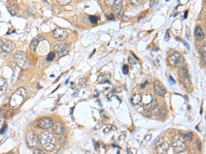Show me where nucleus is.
<instances>
[{
    "mask_svg": "<svg viewBox=\"0 0 206 154\" xmlns=\"http://www.w3.org/2000/svg\"><path fill=\"white\" fill-rule=\"evenodd\" d=\"M40 143L45 149L51 152L54 151L56 145V140L52 133L50 132H43L40 136Z\"/></svg>",
    "mask_w": 206,
    "mask_h": 154,
    "instance_id": "nucleus-1",
    "label": "nucleus"
},
{
    "mask_svg": "<svg viewBox=\"0 0 206 154\" xmlns=\"http://www.w3.org/2000/svg\"><path fill=\"white\" fill-rule=\"evenodd\" d=\"M28 95V91L24 87H20L12 95L10 104L12 107H17L22 104Z\"/></svg>",
    "mask_w": 206,
    "mask_h": 154,
    "instance_id": "nucleus-2",
    "label": "nucleus"
},
{
    "mask_svg": "<svg viewBox=\"0 0 206 154\" xmlns=\"http://www.w3.org/2000/svg\"><path fill=\"white\" fill-rule=\"evenodd\" d=\"M14 60L21 69H24V70H27L31 67L29 59L23 51H17V53H15L14 55Z\"/></svg>",
    "mask_w": 206,
    "mask_h": 154,
    "instance_id": "nucleus-3",
    "label": "nucleus"
},
{
    "mask_svg": "<svg viewBox=\"0 0 206 154\" xmlns=\"http://www.w3.org/2000/svg\"><path fill=\"white\" fill-rule=\"evenodd\" d=\"M172 147L174 153H179L185 150L186 145H185V141L183 137L181 136L177 135L172 138Z\"/></svg>",
    "mask_w": 206,
    "mask_h": 154,
    "instance_id": "nucleus-4",
    "label": "nucleus"
},
{
    "mask_svg": "<svg viewBox=\"0 0 206 154\" xmlns=\"http://www.w3.org/2000/svg\"><path fill=\"white\" fill-rule=\"evenodd\" d=\"M169 63L174 67H181L184 63V58L178 51H174L169 56Z\"/></svg>",
    "mask_w": 206,
    "mask_h": 154,
    "instance_id": "nucleus-5",
    "label": "nucleus"
},
{
    "mask_svg": "<svg viewBox=\"0 0 206 154\" xmlns=\"http://www.w3.org/2000/svg\"><path fill=\"white\" fill-rule=\"evenodd\" d=\"M27 145L30 148H34L38 145L40 143V139L37 133L34 131H30L26 134Z\"/></svg>",
    "mask_w": 206,
    "mask_h": 154,
    "instance_id": "nucleus-6",
    "label": "nucleus"
},
{
    "mask_svg": "<svg viewBox=\"0 0 206 154\" xmlns=\"http://www.w3.org/2000/svg\"><path fill=\"white\" fill-rule=\"evenodd\" d=\"M68 37V33L65 29L57 27L52 32V37L56 40H65Z\"/></svg>",
    "mask_w": 206,
    "mask_h": 154,
    "instance_id": "nucleus-7",
    "label": "nucleus"
},
{
    "mask_svg": "<svg viewBox=\"0 0 206 154\" xmlns=\"http://www.w3.org/2000/svg\"><path fill=\"white\" fill-rule=\"evenodd\" d=\"M179 75L180 78L181 79L183 85H184L186 88H189V87L191 86V81H190L188 69L185 67L181 68V69L179 71Z\"/></svg>",
    "mask_w": 206,
    "mask_h": 154,
    "instance_id": "nucleus-8",
    "label": "nucleus"
},
{
    "mask_svg": "<svg viewBox=\"0 0 206 154\" xmlns=\"http://www.w3.org/2000/svg\"><path fill=\"white\" fill-rule=\"evenodd\" d=\"M15 44L10 40L5 38H0V47L6 53H10L14 50Z\"/></svg>",
    "mask_w": 206,
    "mask_h": 154,
    "instance_id": "nucleus-9",
    "label": "nucleus"
},
{
    "mask_svg": "<svg viewBox=\"0 0 206 154\" xmlns=\"http://www.w3.org/2000/svg\"><path fill=\"white\" fill-rule=\"evenodd\" d=\"M54 50L60 56H64L68 54L69 51V46L65 43H61L54 47Z\"/></svg>",
    "mask_w": 206,
    "mask_h": 154,
    "instance_id": "nucleus-10",
    "label": "nucleus"
},
{
    "mask_svg": "<svg viewBox=\"0 0 206 154\" xmlns=\"http://www.w3.org/2000/svg\"><path fill=\"white\" fill-rule=\"evenodd\" d=\"M154 91L159 97H164L166 93V87L159 81H155L153 84Z\"/></svg>",
    "mask_w": 206,
    "mask_h": 154,
    "instance_id": "nucleus-11",
    "label": "nucleus"
},
{
    "mask_svg": "<svg viewBox=\"0 0 206 154\" xmlns=\"http://www.w3.org/2000/svg\"><path fill=\"white\" fill-rule=\"evenodd\" d=\"M53 119L51 118L45 117L41 119L39 121H38L37 127L40 129L43 130H47L49 128L51 127L53 125Z\"/></svg>",
    "mask_w": 206,
    "mask_h": 154,
    "instance_id": "nucleus-12",
    "label": "nucleus"
},
{
    "mask_svg": "<svg viewBox=\"0 0 206 154\" xmlns=\"http://www.w3.org/2000/svg\"><path fill=\"white\" fill-rule=\"evenodd\" d=\"M170 148V145L166 142H163L157 146L156 147V151L158 153L160 154H164V153H167L169 150Z\"/></svg>",
    "mask_w": 206,
    "mask_h": 154,
    "instance_id": "nucleus-13",
    "label": "nucleus"
},
{
    "mask_svg": "<svg viewBox=\"0 0 206 154\" xmlns=\"http://www.w3.org/2000/svg\"><path fill=\"white\" fill-rule=\"evenodd\" d=\"M51 130H52L54 133H55L56 134L58 135L63 134L64 132V127L63 126V125L59 122L53 123L52 126H51Z\"/></svg>",
    "mask_w": 206,
    "mask_h": 154,
    "instance_id": "nucleus-14",
    "label": "nucleus"
},
{
    "mask_svg": "<svg viewBox=\"0 0 206 154\" xmlns=\"http://www.w3.org/2000/svg\"><path fill=\"white\" fill-rule=\"evenodd\" d=\"M198 51L201 56V61L203 65H205V43L198 46Z\"/></svg>",
    "mask_w": 206,
    "mask_h": 154,
    "instance_id": "nucleus-15",
    "label": "nucleus"
},
{
    "mask_svg": "<svg viewBox=\"0 0 206 154\" xmlns=\"http://www.w3.org/2000/svg\"><path fill=\"white\" fill-rule=\"evenodd\" d=\"M194 37L196 38V39L199 41H201L205 38V34L203 32V30L200 27L197 26L196 27L194 30Z\"/></svg>",
    "mask_w": 206,
    "mask_h": 154,
    "instance_id": "nucleus-16",
    "label": "nucleus"
},
{
    "mask_svg": "<svg viewBox=\"0 0 206 154\" xmlns=\"http://www.w3.org/2000/svg\"><path fill=\"white\" fill-rule=\"evenodd\" d=\"M7 9L10 14L15 16L17 13L18 11H19V6L16 4L10 3L7 5Z\"/></svg>",
    "mask_w": 206,
    "mask_h": 154,
    "instance_id": "nucleus-17",
    "label": "nucleus"
},
{
    "mask_svg": "<svg viewBox=\"0 0 206 154\" xmlns=\"http://www.w3.org/2000/svg\"><path fill=\"white\" fill-rule=\"evenodd\" d=\"M111 77V74L107 73H103L102 74H100V75L98 76V82L100 84H102V83H107L110 84V82L109 81V78Z\"/></svg>",
    "mask_w": 206,
    "mask_h": 154,
    "instance_id": "nucleus-18",
    "label": "nucleus"
},
{
    "mask_svg": "<svg viewBox=\"0 0 206 154\" xmlns=\"http://www.w3.org/2000/svg\"><path fill=\"white\" fill-rule=\"evenodd\" d=\"M105 3L108 7L113 8L122 4V0H105Z\"/></svg>",
    "mask_w": 206,
    "mask_h": 154,
    "instance_id": "nucleus-19",
    "label": "nucleus"
},
{
    "mask_svg": "<svg viewBox=\"0 0 206 154\" xmlns=\"http://www.w3.org/2000/svg\"><path fill=\"white\" fill-rule=\"evenodd\" d=\"M142 101V96L140 94H134L131 97V103L134 106H138Z\"/></svg>",
    "mask_w": 206,
    "mask_h": 154,
    "instance_id": "nucleus-20",
    "label": "nucleus"
},
{
    "mask_svg": "<svg viewBox=\"0 0 206 154\" xmlns=\"http://www.w3.org/2000/svg\"><path fill=\"white\" fill-rule=\"evenodd\" d=\"M8 84L6 79L3 78H0V96L3 95L6 91Z\"/></svg>",
    "mask_w": 206,
    "mask_h": 154,
    "instance_id": "nucleus-21",
    "label": "nucleus"
},
{
    "mask_svg": "<svg viewBox=\"0 0 206 154\" xmlns=\"http://www.w3.org/2000/svg\"><path fill=\"white\" fill-rule=\"evenodd\" d=\"M40 41L38 40L37 38H35V39H33L32 40V42L30 43V48L31 51H35L36 49H37V47L38 46V43H39Z\"/></svg>",
    "mask_w": 206,
    "mask_h": 154,
    "instance_id": "nucleus-22",
    "label": "nucleus"
},
{
    "mask_svg": "<svg viewBox=\"0 0 206 154\" xmlns=\"http://www.w3.org/2000/svg\"><path fill=\"white\" fill-rule=\"evenodd\" d=\"M181 136L183 138L186 140L191 141L193 139V133L192 132H185V133H182Z\"/></svg>",
    "mask_w": 206,
    "mask_h": 154,
    "instance_id": "nucleus-23",
    "label": "nucleus"
},
{
    "mask_svg": "<svg viewBox=\"0 0 206 154\" xmlns=\"http://www.w3.org/2000/svg\"><path fill=\"white\" fill-rule=\"evenodd\" d=\"M55 58H56V53L52 51V52H50L48 55L47 58H46V61H47V62H52Z\"/></svg>",
    "mask_w": 206,
    "mask_h": 154,
    "instance_id": "nucleus-24",
    "label": "nucleus"
},
{
    "mask_svg": "<svg viewBox=\"0 0 206 154\" xmlns=\"http://www.w3.org/2000/svg\"><path fill=\"white\" fill-rule=\"evenodd\" d=\"M89 21L92 24H96L98 22V21L100 20V17L97 16H89Z\"/></svg>",
    "mask_w": 206,
    "mask_h": 154,
    "instance_id": "nucleus-25",
    "label": "nucleus"
},
{
    "mask_svg": "<svg viewBox=\"0 0 206 154\" xmlns=\"http://www.w3.org/2000/svg\"><path fill=\"white\" fill-rule=\"evenodd\" d=\"M78 85L80 87H81V88H84V87H85L87 85V79L85 78L80 79L79 82H78Z\"/></svg>",
    "mask_w": 206,
    "mask_h": 154,
    "instance_id": "nucleus-26",
    "label": "nucleus"
},
{
    "mask_svg": "<svg viewBox=\"0 0 206 154\" xmlns=\"http://www.w3.org/2000/svg\"><path fill=\"white\" fill-rule=\"evenodd\" d=\"M122 73L124 75H127L128 73V66L127 65L122 66Z\"/></svg>",
    "mask_w": 206,
    "mask_h": 154,
    "instance_id": "nucleus-27",
    "label": "nucleus"
},
{
    "mask_svg": "<svg viewBox=\"0 0 206 154\" xmlns=\"http://www.w3.org/2000/svg\"><path fill=\"white\" fill-rule=\"evenodd\" d=\"M71 0H57V2L60 5H66L70 2Z\"/></svg>",
    "mask_w": 206,
    "mask_h": 154,
    "instance_id": "nucleus-28",
    "label": "nucleus"
},
{
    "mask_svg": "<svg viewBox=\"0 0 206 154\" xmlns=\"http://www.w3.org/2000/svg\"><path fill=\"white\" fill-rule=\"evenodd\" d=\"M130 1H131V3L133 5H135V6H136V5L141 4L144 0H130Z\"/></svg>",
    "mask_w": 206,
    "mask_h": 154,
    "instance_id": "nucleus-29",
    "label": "nucleus"
},
{
    "mask_svg": "<svg viewBox=\"0 0 206 154\" xmlns=\"http://www.w3.org/2000/svg\"><path fill=\"white\" fill-rule=\"evenodd\" d=\"M128 63H129L130 64H132V65H135V64L137 63V62H136V60H134L132 57H129L128 58Z\"/></svg>",
    "mask_w": 206,
    "mask_h": 154,
    "instance_id": "nucleus-30",
    "label": "nucleus"
},
{
    "mask_svg": "<svg viewBox=\"0 0 206 154\" xmlns=\"http://www.w3.org/2000/svg\"><path fill=\"white\" fill-rule=\"evenodd\" d=\"M169 38H170V35H169V30H168L166 31V34H165V40L166 41H168L169 40Z\"/></svg>",
    "mask_w": 206,
    "mask_h": 154,
    "instance_id": "nucleus-31",
    "label": "nucleus"
},
{
    "mask_svg": "<svg viewBox=\"0 0 206 154\" xmlns=\"http://www.w3.org/2000/svg\"><path fill=\"white\" fill-rule=\"evenodd\" d=\"M156 4V0H150V2H149V6L150 7H153L154 5H155Z\"/></svg>",
    "mask_w": 206,
    "mask_h": 154,
    "instance_id": "nucleus-32",
    "label": "nucleus"
},
{
    "mask_svg": "<svg viewBox=\"0 0 206 154\" xmlns=\"http://www.w3.org/2000/svg\"><path fill=\"white\" fill-rule=\"evenodd\" d=\"M169 81H170V83H171V84H172V85H173V84H175V81L174 80V79L172 78V77L171 75L169 76Z\"/></svg>",
    "mask_w": 206,
    "mask_h": 154,
    "instance_id": "nucleus-33",
    "label": "nucleus"
},
{
    "mask_svg": "<svg viewBox=\"0 0 206 154\" xmlns=\"http://www.w3.org/2000/svg\"><path fill=\"white\" fill-rule=\"evenodd\" d=\"M34 153H44L43 152V151L39 149H36L34 151Z\"/></svg>",
    "mask_w": 206,
    "mask_h": 154,
    "instance_id": "nucleus-34",
    "label": "nucleus"
},
{
    "mask_svg": "<svg viewBox=\"0 0 206 154\" xmlns=\"http://www.w3.org/2000/svg\"><path fill=\"white\" fill-rule=\"evenodd\" d=\"M6 128H7V125H4V126L3 127V128H2V129L1 130H0V133H1V134H3V133H4L5 132H6Z\"/></svg>",
    "mask_w": 206,
    "mask_h": 154,
    "instance_id": "nucleus-35",
    "label": "nucleus"
},
{
    "mask_svg": "<svg viewBox=\"0 0 206 154\" xmlns=\"http://www.w3.org/2000/svg\"><path fill=\"white\" fill-rule=\"evenodd\" d=\"M107 19H109V20H114L115 19V17H114V15H113V14H109L107 16Z\"/></svg>",
    "mask_w": 206,
    "mask_h": 154,
    "instance_id": "nucleus-36",
    "label": "nucleus"
},
{
    "mask_svg": "<svg viewBox=\"0 0 206 154\" xmlns=\"http://www.w3.org/2000/svg\"><path fill=\"white\" fill-rule=\"evenodd\" d=\"M183 42H184V45H185V47H186L188 48V50H189V49H190V47H189V45H188V43H186V42H185V41H183Z\"/></svg>",
    "mask_w": 206,
    "mask_h": 154,
    "instance_id": "nucleus-37",
    "label": "nucleus"
},
{
    "mask_svg": "<svg viewBox=\"0 0 206 154\" xmlns=\"http://www.w3.org/2000/svg\"><path fill=\"white\" fill-rule=\"evenodd\" d=\"M187 16H188V10H186V11L185 12V15H184V18H185V19H186Z\"/></svg>",
    "mask_w": 206,
    "mask_h": 154,
    "instance_id": "nucleus-38",
    "label": "nucleus"
},
{
    "mask_svg": "<svg viewBox=\"0 0 206 154\" xmlns=\"http://www.w3.org/2000/svg\"><path fill=\"white\" fill-rule=\"evenodd\" d=\"M41 1H43V2H46V0H41Z\"/></svg>",
    "mask_w": 206,
    "mask_h": 154,
    "instance_id": "nucleus-39",
    "label": "nucleus"
},
{
    "mask_svg": "<svg viewBox=\"0 0 206 154\" xmlns=\"http://www.w3.org/2000/svg\"><path fill=\"white\" fill-rule=\"evenodd\" d=\"M76 1H80V0H76Z\"/></svg>",
    "mask_w": 206,
    "mask_h": 154,
    "instance_id": "nucleus-40",
    "label": "nucleus"
}]
</instances>
